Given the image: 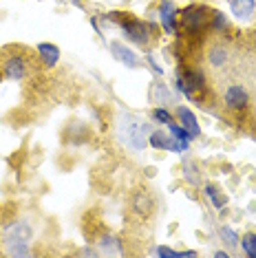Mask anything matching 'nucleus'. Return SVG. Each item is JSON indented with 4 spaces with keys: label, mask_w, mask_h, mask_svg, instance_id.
Instances as JSON below:
<instances>
[{
    "label": "nucleus",
    "mask_w": 256,
    "mask_h": 258,
    "mask_svg": "<svg viewBox=\"0 0 256 258\" xmlns=\"http://www.w3.org/2000/svg\"><path fill=\"white\" fill-rule=\"evenodd\" d=\"M181 25L190 31H199L208 25V14L203 7H188L181 11Z\"/></svg>",
    "instance_id": "1"
},
{
    "label": "nucleus",
    "mask_w": 256,
    "mask_h": 258,
    "mask_svg": "<svg viewBox=\"0 0 256 258\" xmlns=\"http://www.w3.org/2000/svg\"><path fill=\"white\" fill-rule=\"evenodd\" d=\"M177 86H179V91L181 93H185L188 97H192L203 86V75L199 71H185V73H181L177 78Z\"/></svg>",
    "instance_id": "2"
},
{
    "label": "nucleus",
    "mask_w": 256,
    "mask_h": 258,
    "mask_svg": "<svg viewBox=\"0 0 256 258\" xmlns=\"http://www.w3.org/2000/svg\"><path fill=\"white\" fill-rule=\"evenodd\" d=\"M247 102H249V93L243 89L241 84H232L230 89L225 91V104H228L230 108L241 110L247 106Z\"/></svg>",
    "instance_id": "3"
},
{
    "label": "nucleus",
    "mask_w": 256,
    "mask_h": 258,
    "mask_svg": "<svg viewBox=\"0 0 256 258\" xmlns=\"http://www.w3.org/2000/svg\"><path fill=\"white\" fill-rule=\"evenodd\" d=\"M27 73V62L25 57L16 55V57H9L7 62H5V75H7L9 80H22Z\"/></svg>",
    "instance_id": "4"
},
{
    "label": "nucleus",
    "mask_w": 256,
    "mask_h": 258,
    "mask_svg": "<svg viewBox=\"0 0 256 258\" xmlns=\"http://www.w3.org/2000/svg\"><path fill=\"white\" fill-rule=\"evenodd\" d=\"M177 117L181 119V126L190 133V137H199V133H201L199 131V121H197V117H195V113H192L190 108L179 106L177 108Z\"/></svg>",
    "instance_id": "5"
},
{
    "label": "nucleus",
    "mask_w": 256,
    "mask_h": 258,
    "mask_svg": "<svg viewBox=\"0 0 256 258\" xmlns=\"http://www.w3.org/2000/svg\"><path fill=\"white\" fill-rule=\"evenodd\" d=\"M177 7L170 3V0H166L164 5H161V25L168 33H174L177 31Z\"/></svg>",
    "instance_id": "6"
},
{
    "label": "nucleus",
    "mask_w": 256,
    "mask_h": 258,
    "mask_svg": "<svg viewBox=\"0 0 256 258\" xmlns=\"http://www.w3.org/2000/svg\"><path fill=\"white\" fill-rule=\"evenodd\" d=\"M38 53L40 57H42V62H44V67H55L57 60H60V49H57L55 44H51V42H40L38 44Z\"/></svg>",
    "instance_id": "7"
},
{
    "label": "nucleus",
    "mask_w": 256,
    "mask_h": 258,
    "mask_svg": "<svg viewBox=\"0 0 256 258\" xmlns=\"http://www.w3.org/2000/svg\"><path fill=\"white\" fill-rule=\"evenodd\" d=\"M124 29H126V36L135 42H146L148 40V27L144 22H137V20H128L124 22Z\"/></svg>",
    "instance_id": "8"
},
{
    "label": "nucleus",
    "mask_w": 256,
    "mask_h": 258,
    "mask_svg": "<svg viewBox=\"0 0 256 258\" xmlns=\"http://www.w3.org/2000/svg\"><path fill=\"white\" fill-rule=\"evenodd\" d=\"M110 51H113V55L117 57V60L121 62V64H126V67H137V55L133 53L128 46H124V44H119V42H110Z\"/></svg>",
    "instance_id": "9"
},
{
    "label": "nucleus",
    "mask_w": 256,
    "mask_h": 258,
    "mask_svg": "<svg viewBox=\"0 0 256 258\" xmlns=\"http://www.w3.org/2000/svg\"><path fill=\"white\" fill-rule=\"evenodd\" d=\"M146 133H148V126L146 124H139L135 128H131V133H128V139H131V144L135 146V148H144L146 146Z\"/></svg>",
    "instance_id": "10"
},
{
    "label": "nucleus",
    "mask_w": 256,
    "mask_h": 258,
    "mask_svg": "<svg viewBox=\"0 0 256 258\" xmlns=\"http://www.w3.org/2000/svg\"><path fill=\"white\" fill-rule=\"evenodd\" d=\"M232 11L238 16V18H247L254 9V0H232Z\"/></svg>",
    "instance_id": "11"
},
{
    "label": "nucleus",
    "mask_w": 256,
    "mask_h": 258,
    "mask_svg": "<svg viewBox=\"0 0 256 258\" xmlns=\"http://www.w3.org/2000/svg\"><path fill=\"white\" fill-rule=\"evenodd\" d=\"M170 144H172V137H170V135H166V133H161V131H157V133L150 135V146H153V148L170 150Z\"/></svg>",
    "instance_id": "12"
},
{
    "label": "nucleus",
    "mask_w": 256,
    "mask_h": 258,
    "mask_svg": "<svg viewBox=\"0 0 256 258\" xmlns=\"http://www.w3.org/2000/svg\"><path fill=\"white\" fill-rule=\"evenodd\" d=\"M137 212H148L150 208H153V197L148 195V192H137L135 195V201H133Z\"/></svg>",
    "instance_id": "13"
},
{
    "label": "nucleus",
    "mask_w": 256,
    "mask_h": 258,
    "mask_svg": "<svg viewBox=\"0 0 256 258\" xmlns=\"http://www.w3.org/2000/svg\"><path fill=\"white\" fill-rule=\"evenodd\" d=\"M206 195L210 197V201H212V205H214L217 210H223V208H225V197L221 195V192H219L214 185H206Z\"/></svg>",
    "instance_id": "14"
},
{
    "label": "nucleus",
    "mask_w": 256,
    "mask_h": 258,
    "mask_svg": "<svg viewBox=\"0 0 256 258\" xmlns=\"http://www.w3.org/2000/svg\"><path fill=\"white\" fill-rule=\"evenodd\" d=\"M241 247L249 258H256V234H245L241 238Z\"/></svg>",
    "instance_id": "15"
},
{
    "label": "nucleus",
    "mask_w": 256,
    "mask_h": 258,
    "mask_svg": "<svg viewBox=\"0 0 256 258\" xmlns=\"http://www.w3.org/2000/svg\"><path fill=\"white\" fill-rule=\"evenodd\" d=\"M168 128H170V135H172L174 139H185V142H190V139H192V137H190V133L185 131L183 126L172 124V121H170V124H168Z\"/></svg>",
    "instance_id": "16"
},
{
    "label": "nucleus",
    "mask_w": 256,
    "mask_h": 258,
    "mask_svg": "<svg viewBox=\"0 0 256 258\" xmlns=\"http://www.w3.org/2000/svg\"><path fill=\"white\" fill-rule=\"evenodd\" d=\"M225 57H228V55H225V49H221V46L217 49V46H214L212 53H210V62H212V67H223V64H225Z\"/></svg>",
    "instance_id": "17"
},
{
    "label": "nucleus",
    "mask_w": 256,
    "mask_h": 258,
    "mask_svg": "<svg viewBox=\"0 0 256 258\" xmlns=\"http://www.w3.org/2000/svg\"><path fill=\"white\" fill-rule=\"evenodd\" d=\"M221 238H223L228 245H232V247H234V245H238V236L234 234V230H230L228 225L221 227Z\"/></svg>",
    "instance_id": "18"
},
{
    "label": "nucleus",
    "mask_w": 256,
    "mask_h": 258,
    "mask_svg": "<svg viewBox=\"0 0 256 258\" xmlns=\"http://www.w3.org/2000/svg\"><path fill=\"white\" fill-rule=\"evenodd\" d=\"M153 119L159 121V124H170L172 117H170V113H168V110H164V108H155V110H153Z\"/></svg>",
    "instance_id": "19"
},
{
    "label": "nucleus",
    "mask_w": 256,
    "mask_h": 258,
    "mask_svg": "<svg viewBox=\"0 0 256 258\" xmlns=\"http://www.w3.org/2000/svg\"><path fill=\"white\" fill-rule=\"evenodd\" d=\"M157 256H161V258H179L181 256V251H174L170 247H166V245H161V247H157Z\"/></svg>",
    "instance_id": "20"
},
{
    "label": "nucleus",
    "mask_w": 256,
    "mask_h": 258,
    "mask_svg": "<svg viewBox=\"0 0 256 258\" xmlns=\"http://www.w3.org/2000/svg\"><path fill=\"white\" fill-rule=\"evenodd\" d=\"M115 243H117V238H102V247L106 249V251H113V254H119V247L115 249Z\"/></svg>",
    "instance_id": "21"
},
{
    "label": "nucleus",
    "mask_w": 256,
    "mask_h": 258,
    "mask_svg": "<svg viewBox=\"0 0 256 258\" xmlns=\"http://www.w3.org/2000/svg\"><path fill=\"white\" fill-rule=\"evenodd\" d=\"M214 256H217V258H228L230 254H228V251H214Z\"/></svg>",
    "instance_id": "22"
},
{
    "label": "nucleus",
    "mask_w": 256,
    "mask_h": 258,
    "mask_svg": "<svg viewBox=\"0 0 256 258\" xmlns=\"http://www.w3.org/2000/svg\"><path fill=\"white\" fill-rule=\"evenodd\" d=\"M254 115H256V110H254Z\"/></svg>",
    "instance_id": "23"
}]
</instances>
